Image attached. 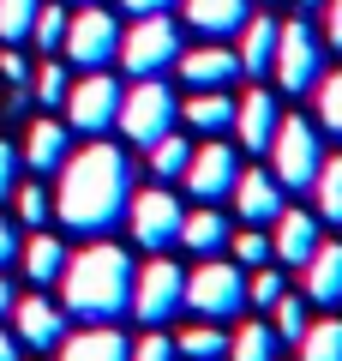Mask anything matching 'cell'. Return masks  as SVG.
I'll return each mask as SVG.
<instances>
[{"label": "cell", "instance_id": "31", "mask_svg": "<svg viewBox=\"0 0 342 361\" xmlns=\"http://www.w3.org/2000/svg\"><path fill=\"white\" fill-rule=\"evenodd\" d=\"M175 349H180L186 361H222V355H228V337L216 331L210 319H198V325H192L186 337H175Z\"/></svg>", "mask_w": 342, "mask_h": 361}, {"label": "cell", "instance_id": "38", "mask_svg": "<svg viewBox=\"0 0 342 361\" xmlns=\"http://www.w3.org/2000/svg\"><path fill=\"white\" fill-rule=\"evenodd\" d=\"M13 205H18V217H25L30 229H42V223H49V211H54V199L42 193L37 180H18V187H13Z\"/></svg>", "mask_w": 342, "mask_h": 361}, {"label": "cell", "instance_id": "44", "mask_svg": "<svg viewBox=\"0 0 342 361\" xmlns=\"http://www.w3.org/2000/svg\"><path fill=\"white\" fill-rule=\"evenodd\" d=\"M120 6L139 18V13H168V6H180V0H120Z\"/></svg>", "mask_w": 342, "mask_h": 361}, {"label": "cell", "instance_id": "40", "mask_svg": "<svg viewBox=\"0 0 342 361\" xmlns=\"http://www.w3.org/2000/svg\"><path fill=\"white\" fill-rule=\"evenodd\" d=\"M13 187H18V151L0 139V199H13Z\"/></svg>", "mask_w": 342, "mask_h": 361}, {"label": "cell", "instance_id": "5", "mask_svg": "<svg viewBox=\"0 0 342 361\" xmlns=\"http://www.w3.org/2000/svg\"><path fill=\"white\" fill-rule=\"evenodd\" d=\"M186 313L222 325L246 313V271L228 259H198V271H186Z\"/></svg>", "mask_w": 342, "mask_h": 361}, {"label": "cell", "instance_id": "35", "mask_svg": "<svg viewBox=\"0 0 342 361\" xmlns=\"http://www.w3.org/2000/svg\"><path fill=\"white\" fill-rule=\"evenodd\" d=\"M282 295H289V277H282V271L258 265L253 277H246V307H277Z\"/></svg>", "mask_w": 342, "mask_h": 361}, {"label": "cell", "instance_id": "24", "mask_svg": "<svg viewBox=\"0 0 342 361\" xmlns=\"http://www.w3.org/2000/svg\"><path fill=\"white\" fill-rule=\"evenodd\" d=\"M66 157H72V139H66V127H61V121H37V127L25 133V163L37 169V175L61 169Z\"/></svg>", "mask_w": 342, "mask_h": 361}, {"label": "cell", "instance_id": "8", "mask_svg": "<svg viewBox=\"0 0 342 361\" xmlns=\"http://www.w3.org/2000/svg\"><path fill=\"white\" fill-rule=\"evenodd\" d=\"M180 307H186V271L168 253H156L144 271H132V313H139V325H168Z\"/></svg>", "mask_w": 342, "mask_h": 361}, {"label": "cell", "instance_id": "13", "mask_svg": "<svg viewBox=\"0 0 342 361\" xmlns=\"http://www.w3.org/2000/svg\"><path fill=\"white\" fill-rule=\"evenodd\" d=\"M6 319H13V337L25 349H54L66 337V307H54L49 295H18Z\"/></svg>", "mask_w": 342, "mask_h": 361}, {"label": "cell", "instance_id": "4", "mask_svg": "<svg viewBox=\"0 0 342 361\" xmlns=\"http://www.w3.org/2000/svg\"><path fill=\"white\" fill-rule=\"evenodd\" d=\"M114 61L127 66L132 78H163L168 66L180 61V25L168 13H139L120 30V54H114Z\"/></svg>", "mask_w": 342, "mask_h": 361}, {"label": "cell", "instance_id": "18", "mask_svg": "<svg viewBox=\"0 0 342 361\" xmlns=\"http://www.w3.org/2000/svg\"><path fill=\"white\" fill-rule=\"evenodd\" d=\"M277 121H282V109H277V97H270V90H246L241 103H234V133H241L246 151H270Z\"/></svg>", "mask_w": 342, "mask_h": 361}, {"label": "cell", "instance_id": "32", "mask_svg": "<svg viewBox=\"0 0 342 361\" xmlns=\"http://www.w3.org/2000/svg\"><path fill=\"white\" fill-rule=\"evenodd\" d=\"M37 6H42V0H0V42H6V49L30 42V25H37Z\"/></svg>", "mask_w": 342, "mask_h": 361}, {"label": "cell", "instance_id": "37", "mask_svg": "<svg viewBox=\"0 0 342 361\" xmlns=\"http://www.w3.org/2000/svg\"><path fill=\"white\" fill-rule=\"evenodd\" d=\"M66 90H72V78H66L61 66H54V54H49V61H42V73L30 78V97H37V103H49V109H61Z\"/></svg>", "mask_w": 342, "mask_h": 361}, {"label": "cell", "instance_id": "19", "mask_svg": "<svg viewBox=\"0 0 342 361\" xmlns=\"http://www.w3.org/2000/svg\"><path fill=\"white\" fill-rule=\"evenodd\" d=\"M306 277V295L300 301H318V307H342V241H318V253L300 265Z\"/></svg>", "mask_w": 342, "mask_h": 361}, {"label": "cell", "instance_id": "42", "mask_svg": "<svg viewBox=\"0 0 342 361\" xmlns=\"http://www.w3.org/2000/svg\"><path fill=\"white\" fill-rule=\"evenodd\" d=\"M0 78H6V85H30V66H25V54H0Z\"/></svg>", "mask_w": 342, "mask_h": 361}, {"label": "cell", "instance_id": "17", "mask_svg": "<svg viewBox=\"0 0 342 361\" xmlns=\"http://www.w3.org/2000/svg\"><path fill=\"white\" fill-rule=\"evenodd\" d=\"M180 13H186L192 37L222 42V37H241V25L253 18V6H246V0H180Z\"/></svg>", "mask_w": 342, "mask_h": 361}, {"label": "cell", "instance_id": "29", "mask_svg": "<svg viewBox=\"0 0 342 361\" xmlns=\"http://www.w3.org/2000/svg\"><path fill=\"white\" fill-rule=\"evenodd\" d=\"M186 157H192V145L180 139V133H163V139L151 145V175L168 187V180H180V175H186Z\"/></svg>", "mask_w": 342, "mask_h": 361}, {"label": "cell", "instance_id": "12", "mask_svg": "<svg viewBox=\"0 0 342 361\" xmlns=\"http://www.w3.org/2000/svg\"><path fill=\"white\" fill-rule=\"evenodd\" d=\"M234 175H241V151L234 145H222V139H204L198 151L186 157V193L198 199V205H216V199H228L234 193Z\"/></svg>", "mask_w": 342, "mask_h": 361}, {"label": "cell", "instance_id": "39", "mask_svg": "<svg viewBox=\"0 0 342 361\" xmlns=\"http://www.w3.org/2000/svg\"><path fill=\"white\" fill-rule=\"evenodd\" d=\"M132 361H180L175 337H163V325H144V337L132 343Z\"/></svg>", "mask_w": 342, "mask_h": 361}, {"label": "cell", "instance_id": "33", "mask_svg": "<svg viewBox=\"0 0 342 361\" xmlns=\"http://www.w3.org/2000/svg\"><path fill=\"white\" fill-rule=\"evenodd\" d=\"M270 313H277V319H270L277 343H300V337H306V325H312V319H306V307H300V295H282Z\"/></svg>", "mask_w": 342, "mask_h": 361}, {"label": "cell", "instance_id": "34", "mask_svg": "<svg viewBox=\"0 0 342 361\" xmlns=\"http://www.w3.org/2000/svg\"><path fill=\"white\" fill-rule=\"evenodd\" d=\"M30 42H37V54H54V49H61V42H66V6H37Z\"/></svg>", "mask_w": 342, "mask_h": 361}, {"label": "cell", "instance_id": "2", "mask_svg": "<svg viewBox=\"0 0 342 361\" xmlns=\"http://www.w3.org/2000/svg\"><path fill=\"white\" fill-rule=\"evenodd\" d=\"M61 295H66V313L84 319V325L127 319L132 313V259H127V247H114L108 235H96L90 247L66 253Z\"/></svg>", "mask_w": 342, "mask_h": 361}, {"label": "cell", "instance_id": "23", "mask_svg": "<svg viewBox=\"0 0 342 361\" xmlns=\"http://www.w3.org/2000/svg\"><path fill=\"white\" fill-rule=\"evenodd\" d=\"M241 73L246 78H258V73H270V61H277V18H265V13H253L241 25Z\"/></svg>", "mask_w": 342, "mask_h": 361}, {"label": "cell", "instance_id": "6", "mask_svg": "<svg viewBox=\"0 0 342 361\" xmlns=\"http://www.w3.org/2000/svg\"><path fill=\"white\" fill-rule=\"evenodd\" d=\"M318 163H324V151H318V127L300 121V115H282L277 133H270V175L282 180V193H312Z\"/></svg>", "mask_w": 342, "mask_h": 361}, {"label": "cell", "instance_id": "47", "mask_svg": "<svg viewBox=\"0 0 342 361\" xmlns=\"http://www.w3.org/2000/svg\"><path fill=\"white\" fill-rule=\"evenodd\" d=\"M294 6H324V0H294Z\"/></svg>", "mask_w": 342, "mask_h": 361}, {"label": "cell", "instance_id": "22", "mask_svg": "<svg viewBox=\"0 0 342 361\" xmlns=\"http://www.w3.org/2000/svg\"><path fill=\"white\" fill-rule=\"evenodd\" d=\"M180 121L204 139H216V133L234 127V97L228 90H192V103H180Z\"/></svg>", "mask_w": 342, "mask_h": 361}, {"label": "cell", "instance_id": "43", "mask_svg": "<svg viewBox=\"0 0 342 361\" xmlns=\"http://www.w3.org/2000/svg\"><path fill=\"white\" fill-rule=\"evenodd\" d=\"M18 247H25V241H18V229H13L6 217H0V271H6V265L18 259Z\"/></svg>", "mask_w": 342, "mask_h": 361}, {"label": "cell", "instance_id": "10", "mask_svg": "<svg viewBox=\"0 0 342 361\" xmlns=\"http://www.w3.org/2000/svg\"><path fill=\"white\" fill-rule=\"evenodd\" d=\"M180 217H186V205H180L168 187L132 193V205H127V229H132V241L151 247V253H168V247H180Z\"/></svg>", "mask_w": 342, "mask_h": 361}, {"label": "cell", "instance_id": "26", "mask_svg": "<svg viewBox=\"0 0 342 361\" xmlns=\"http://www.w3.org/2000/svg\"><path fill=\"white\" fill-rule=\"evenodd\" d=\"M312 199H318V223H336V229H342V151L318 163Z\"/></svg>", "mask_w": 342, "mask_h": 361}, {"label": "cell", "instance_id": "27", "mask_svg": "<svg viewBox=\"0 0 342 361\" xmlns=\"http://www.w3.org/2000/svg\"><path fill=\"white\" fill-rule=\"evenodd\" d=\"M277 331H270L265 319H253V325H241V331L228 337V361H277Z\"/></svg>", "mask_w": 342, "mask_h": 361}, {"label": "cell", "instance_id": "30", "mask_svg": "<svg viewBox=\"0 0 342 361\" xmlns=\"http://www.w3.org/2000/svg\"><path fill=\"white\" fill-rule=\"evenodd\" d=\"M294 349H300V361H342V319L306 325V337H300Z\"/></svg>", "mask_w": 342, "mask_h": 361}, {"label": "cell", "instance_id": "14", "mask_svg": "<svg viewBox=\"0 0 342 361\" xmlns=\"http://www.w3.org/2000/svg\"><path fill=\"white\" fill-rule=\"evenodd\" d=\"M180 78H186V90H228L234 78H241V54L222 49V42H198V49H180Z\"/></svg>", "mask_w": 342, "mask_h": 361}, {"label": "cell", "instance_id": "28", "mask_svg": "<svg viewBox=\"0 0 342 361\" xmlns=\"http://www.w3.org/2000/svg\"><path fill=\"white\" fill-rule=\"evenodd\" d=\"M312 103H318V133L342 139V66H336V73H324V78L312 85Z\"/></svg>", "mask_w": 342, "mask_h": 361}, {"label": "cell", "instance_id": "3", "mask_svg": "<svg viewBox=\"0 0 342 361\" xmlns=\"http://www.w3.org/2000/svg\"><path fill=\"white\" fill-rule=\"evenodd\" d=\"M175 121H180V103H175V90H168L163 78H139L132 90H120L114 127H120V139H127L132 151H151L163 133H175Z\"/></svg>", "mask_w": 342, "mask_h": 361}, {"label": "cell", "instance_id": "11", "mask_svg": "<svg viewBox=\"0 0 342 361\" xmlns=\"http://www.w3.org/2000/svg\"><path fill=\"white\" fill-rule=\"evenodd\" d=\"M66 61L78 66V73H96V66H108L114 54H120V18L102 13V6H84L78 18H66Z\"/></svg>", "mask_w": 342, "mask_h": 361}, {"label": "cell", "instance_id": "20", "mask_svg": "<svg viewBox=\"0 0 342 361\" xmlns=\"http://www.w3.org/2000/svg\"><path fill=\"white\" fill-rule=\"evenodd\" d=\"M61 361H132V343L114 325H90V331L61 337Z\"/></svg>", "mask_w": 342, "mask_h": 361}, {"label": "cell", "instance_id": "46", "mask_svg": "<svg viewBox=\"0 0 342 361\" xmlns=\"http://www.w3.org/2000/svg\"><path fill=\"white\" fill-rule=\"evenodd\" d=\"M13 301H18V295H13V283H6V271H0V319L13 313Z\"/></svg>", "mask_w": 342, "mask_h": 361}, {"label": "cell", "instance_id": "9", "mask_svg": "<svg viewBox=\"0 0 342 361\" xmlns=\"http://www.w3.org/2000/svg\"><path fill=\"white\" fill-rule=\"evenodd\" d=\"M66 127L72 133H90V139H102V133L114 127V115H120V85H114L108 66H96V73H84L72 90H66Z\"/></svg>", "mask_w": 342, "mask_h": 361}, {"label": "cell", "instance_id": "15", "mask_svg": "<svg viewBox=\"0 0 342 361\" xmlns=\"http://www.w3.org/2000/svg\"><path fill=\"white\" fill-rule=\"evenodd\" d=\"M270 229H277V235H270V259H282V265L300 271L306 259L318 253V211H294V205H282Z\"/></svg>", "mask_w": 342, "mask_h": 361}, {"label": "cell", "instance_id": "45", "mask_svg": "<svg viewBox=\"0 0 342 361\" xmlns=\"http://www.w3.org/2000/svg\"><path fill=\"white\" fill-rule=\"evenodd\" d=\"M0 361H25V343H18L6 325H0Z\"/></svg>", "mask_w": 342, "mask_h": 361}, {"label": "cell", "instance_id": "41", "mask_svg": "<svg viewBox=\"0 0 342 361\" xmlns=\"http://www.w3.org/2000/svg\"><path fill=\"white\" fill-rule=\"evenodd\" d=\"M324 42L342 54V0H324Z\"/></svg>", "mask_w": 342, "mask_h": 361}, {"label": "cell", "instance_id": "21", "mask_svg": "<svg viewBox=\"0 0 342 361\" xmlns=\"http://www.w3.org/2000/svg\"><path fill=\"white\" fill-rule=\"evenodd\" d=\"M180 247L186 253H198V259H216L228 247V217L216 205H198V211H186L180 217Z\"/></svg>", "mask_w": 342, "mask_h": 361}, {"label": "cell", "instance_id": "1", "mask_svg": "<svg viewBox=\"0 0 342 361\" xmlns=\"http://www.w3.org/2000/svg\"><path fill=\"white\" fill-rule=\"evenodd\" d=\"M127 205H132V157L120 145L96 139V145H84V151H72L61 163V193H54L61 229L96 241V235L127 223Z\"/></svg>", "mask_w": 342, "mask_h": 361}, {"label": "cell", "instance_id": "7", "mask_svg": "<svg viewBox=\"0 0 342 361\" xmlns=\"http://www.w3.org/2000/svg\"><path fill=\"white\" fill-rule=\"evenodd\" d=\"M270 73H277V85L289 97H306L324 78V42H318V30L300 25V18L277 25V61H270Z\"/></svg>", "mask_w": 342, "mask_h": 361}, {"label": "cell", "instance_id": "25", "mask_svg": "<svg viewBox=\"0 0 342 361\" xmlns=\"http://www.w3.org/2000/svg\"><path fill=\"white\" fill-rule=\"evenodd\" d=\"M18 259H25V277H30L37 289L61 283V271H66V247L54 241V235H30V241L18 247Z\"/></svg>", "mask_w": 342, "mask_h": 361}, {"label": "cell", "instance_id": "16", "mask_svg": "<svg viewBox=\"0 0 342 361\" xmlns=\"http://www.w3.org/2000/svg\"><path fill=\"white\" fill-rule=\"evenodd\" d=\"M234 211H241V223H277V211H282V180L270 175V169H241L234 175Z\"/></svg>", "mask_w": 342, "mask_h": 361}, {"label": "cell", "instance_id": "36", "mask_svg": "<svg viewBox=\"0 0 342 361\" xmlns=\"http://www.w3.org/2000/svg\"><path fill=\"white\" fill-rule=\"evenodd\" d=\"M228 247H234V259H241L246 271H258V265H270V235L258 229V223H246L241 235H228Z\"/></svg>", "mask_w": 342, "mask_h": 361}]
</instances>
